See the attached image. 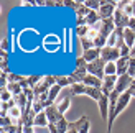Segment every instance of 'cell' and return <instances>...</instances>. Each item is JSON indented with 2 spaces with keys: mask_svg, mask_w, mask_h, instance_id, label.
<instances>
[{
  "mask_svg": "<svg viewBox=\"0 0 135 133\" xmlns=\"http://www.w3.org/2000/svg\"><path fill=\"white\" fill-rule=\"evenodd\" d=\"M43 79H45V77H41L40 74H33V76H28V77H26V81H28V84H30V89H35L36 85L43 81Z\"/></svg>",
  "mask_w": 135,
  "mask_h": 133,
  "instance_id": "obj_16",
  "label": "cell"
},
{
  "mask_svg": "<svg viewBox=\"0 0 135 133\" xmlns=\"http://www.w3.org/2000/svg\"><path fill=\"white\" fill-rule=\"evenodd\" d=\"M56 127H58V133H68V130H69V122H68L66 118H61V120L56 123Z\"/></svg>",
  "mask_w": 135,
  "mask_h": 133,
  "instance_id": "obj_19",
  "label": "cell"
},
{
  "mask_svg": "<svg viewBox=\"0 0 135 133\" xmlns=\"http://www.w3.org/2000/svg\"><path fill=\"white\" fill-rule=\"evenodd\" d=\"M69 105H71V95H69V97H64V100L58 105V110H59V112H61V114L64 115V112H66L68 109H69Z\"/></svg>",
  "mask_w": 135,
  "mask_h": 133,
  "instance_id": "obj_23",
  "label": "cell"
},
{
  "mask_svg": "<svg viewBox=\"0 0 135 133\" xmlns=\"http://www.w3.org/2000/svg\"><path fill=\"white\" fill-rule=\"evenodd\" d=\"M7 85H8V74L0 72V87H2V89H7Z\"/></svg>",
  "mask_w": 135,
  "mask_h": 133,
  "instance_id": "obj_31",
  "label": "cell"
},
{
  "mask_svg": "<svg viewBox=\"0 0 135 133\" xmlns=\"http://www.w3.org/2000/svg\"><path fill=\"white\" fill-rule=\"evenodd\" d=\"M56 84L59 85V87H66V85H71V84H69V79H68V76H56Z\"/></svg>",
  "mask_w": 135,
  "mask_h": 133,
  "instance_id": "obj_27",
  "label": "cell"
},
{
  "mask_svg": "<svg viewBox=\"0 0 135 133\" xmlns=\"http://www.w3.org/2000/svg\"><path fill=\"white\" fill-rule=\"evenodd\" d=\"M61 89H63V87H59L58 84H56V85H53V87L50 89L48 95H50V104H51V105H53V102L56 100V97L59 95V92H61Z\"/></svg>",
  "mask_w": 135,
  "mask_h": 133,
  "instance_id": "obj_17",
  "label": "cell"
},
{
  "mask_svg": "<svg viewBox=\"0 0 135 133\" xmlns=\"http://www.w3.org/2000/svg\"><path fill=\"white\" fill-rule=\"evenodd\" d=\"M0 49H2V51H8V49H12V44H8V38H3V39H2Z\"/></svg>",
  "mask_w": 135,
  "mask_h": 133,
  "instance_id": "obj_34",
  "label": "cell"
},
{
  "mask_svg": "<svg viewBox=\"0 0 135 133\" xmlns=\"http://www.w3.org/2000/svg\"><path fill=\"white\" fill-rule=\"evenodd\" d=\"M7 89L12 92L13 97H17V95H20L23 92V89H22V85H20V84H8V85H7Z\"/></svg>",
  "mask_w": 135,
  "mask_h": 133,
  "instance_id": "obj_20",
  "label": "cell"
},
{
  "mask_svg": "<svg viewBox=\"0 0 135 133\" xmlns=\"http://www.w3.org/2000/svg\"><path fill=\"white\" fill-rule=\"evenodd\" d=\"M83 58L86 59L87 64H89V63H94L96 59L100 58V49H99V48H92V49H89V51H84Z\"/></svg>",
  "mask_w": 135,
  "mask_h": 133,
  "instance_id": "obj_10",
  "label": "cell"
},
{
  "mask_svg": "<svg viewBox=\"0 0 135 133\" xmlns=\"http://www.w3.org/2000/svg\"><path fill=\"white\" fill-rule=\"evenodd\" d=\"M0 99H2V102H10L13 95H12V92L8 89H2V94H0Z\"/></svg>",
  "mask_w": 135,
  "mask_h": 133,
  "instance_id": "obj_28",
  "label": "cell"
},
{
  "mask_svg": "<svg viewBox=\"0 0 135 133\" xmlns=\"http://www.w3.org/2000/svg\"><path fill=\"white\" fill-rule=\"evenodd\" d=\"M104 72H105V76H117V64L115 63H107Z\"/></svg>",
  "mask_w": 135,
  "mask_h": 133,
  "instance_id": "obj_18",
  "label": "cell"
},
{
  "mask_svg": "<svg viewBox=\"0 0 135 133\" xmlns=\"http://www.w3.org/2000/svg\"><path fill=\"white\" fill-rule=\"evenodd\" d=\"M8 117L12 118V120H13V118H15V120L18 122L20 120V118H22V109H18V107H13L10 112H8Z\"/></svg>",
  "mask_w": 135,
  "mask_h": 133,
  "instance_id": "obj_25",
  "label": "cell"
},
{
  "mask_svg": "<svg viewBox=\"0 0 135 133\" xmlns=\"http://www.w3.org/2000/svg\"><path fill=\"white\" fill-rule=\"evenodd\" d=\"M33 112H35L36 115L45 112V104L40 100V99H35V100H33Z\"/></svg>",
  "mask_w": 135,
  "mask_h": 133,
  "instance_id": "obj_21",
  "label": "cell"
},
{
  "mask_svg": "<svg viewBox=\"0 0 135 133\" xmlns=\"http://www.w3.org/2000/svg\"><path fill=\"white\" fill-rule=\"evenodd\" d=\"M84 25H87V23H86V18L76 17V28H78V26H84Z\"/></svg>",
  "mask_w": 135,
  "mask_h": 133,
  "instance_id": "obj_36",
  "label": "cell"
},
{
  "mask_svg": "<svg viewBox=\"0 0 135 133\" xmlns=\"http://www.w3.org/2000/svg\"><path fill=\"white\" fill-rule=\"evenodd\" d=\"M117 10V2H107V0H102L100 2V8H99V17L102 18H114V13Z\"/></svg>",
  "mask_w": 135,
  "mask_h": 133,
  "instance_id": "obj_2",
  "label": "cell"
},
{
  "mask_svg": "<svg viewBox=\"0 0 135 133\" xmlns=\"http://www.w3.org/2000/svg\"><path fill=\"white\" fill-rule=\"evenodd\" d=\"M89 12H91V10L87 8L86 5H83V7H81V8H79V10H78L76 13H78V17H81V18H86L87 15H89Z\"/></svg>",
  "mask_w": 135,
  "mask_h": 133,
  "instance_id": "obj_32",
  "label": "cell"
},
{
  "mask_svg": "<svg viewBox=\"0 0 135 133\" xmlns=\"http://www.w3.org/2000/svg\"><path fill=\"white\" fill-rule=\"evenodd\" d=\"M100 22V17H99V12H94V10H91L89 12V15L86 17V23H87V26L89 28H92L94 25H97Z\"/></svg>",
  "mask_w": 135,
  "mask_h": 133,
  "instance_id": "obj_13",
  "label": "cell"
},
{
  "mask_svg": "<svg viewBox=\"0 0 135 133\" xmlns=\"http://www.w3.org/2000/svg\"><path fill=\"white\" fill-rule=\"evenodd\" d=\"M86 95H87V97H91L92 100L99 102V100H100V97L104 95V92H102V89H94V87H87V89H86Z\"/></svg>",
  "mask_w": 135,
  "mask_h": 133,
  "instance_id": "obj_11",
  "label": "cell"
},
{
  "mask_svg": "<svg viewBox=\"0 0 135 133\" xmlns=\"http://www.w3.org/2000/svg\"><path fill=\"white\" fill-rule=\"evenodd\" d=\"M130 18L132 17H127L124 10H115V13H114V23H115V28H129V23H130Z\"/></svg>",
  "mask_w": 135,
  "mask_h": 133,
  "instance_id": "obj_4",
  "label": "cell"
},
{
  "mask_svg": "<svg viewBox=\"0 0 135 133\" xmlns=\"http://www.w3.org/2000/svg\"><path fill=\"white\" fill-rule=\"evenodd\" d=\"M100 58H102L105 63H117L119 58H120V49L105 46V48L100 49Z\"/></svg>",
  "mask_w": 135,
  "mask_h": 133,
  "instance_id": "obj_3",
  "label": "cell"
},
{
  "mask_svg": "<svg viewBox=\"0 0 135 133\" xmlns=\"http://www.w3.org/2000/svg\"><path fill=\"white\" fill-rule=\"evenodd\" d=\"M8 125H13V122H12V118H10V117H3V118H0V127H8Z\"/></svg>",
  "mask_w": 135,
  "mask_h": 133,
  "instance_id": "obj_35",
  "label": "cell"
},
{
  "mask_svg": "<svg viewBox=\"0 0 135 133\" xmlns=\"http://www.w3.org/2000/svg\"><path fill=\"white\" fill-rule=\"evenodd\" d=\"M117 81H119V76H105L102 79V92L105 95H110L114 90H115V85H117Z\"/></svg>",
  "mask_w": 135,
  "mask_h": 133,
  "instance_id": "obj_5",
  "label": "cell"
},
{
  "mask_svg": "<svg viewBox=\"0 0 135 133\" xmlns=\"http://www.w3.org/2000/svg\"><path fill=\"white\" fill-rule=\"evenodd\" d=\"M83 84H86L87 87H94V89H102V84H104V82H102V79H99V77L92 76V74H87Z\"/></svg>",
  "mask_w": 135,
  "mask_h": 133,
  "instance_id": "obj_8",
  "label": "cell"
},
{
  "mask_svg": "<svg viewBox=\"0 0 135 133\" xmlns=\"http://www.w3.org/2000/svg\"><path fill=\"white\" fill-rule=\"evenodd\" d=\"M124 13L127 17H135V10H133V2H129L124 7Z\"/></svg>",
  "mask_w": 135,
  "mask_h": 133,
  "instance_id": "obj_29",
  "label": "cell"
},
{
  "mask_svg": "<svg viewBox=\"0 0 135 133\" xmlns=\"http://www.w3.org/2000/svg\"><path fill=\"white\" fill-rule=\"evenodd\" d=\"M45 112H46V117H48L50 123H58L61 118H64V115L58 110V105H51V107L45 109Z\"/></svg>",
  "mask_w": 135,
  "mask_h": 133,
  "instance_id": "obj_7",
  "label": "cell"
},
{
  "mask_svg": "<svg viewBox=\"0 0 135 133\" xmlns=\"http://www.w3.org/2000/svg\"><path fill=\"white\" fill-rule=\"evenodd\" d=\"M89 26H87V25H84V26H78V28H76V33H78V36L79 38H86L87 36V33H89Z\"/></svg>",
  "mask_w": 135,
  "mask_h": 133,
  "instance_id": "obj_26",
  "label": "cell"
},
{
  "mask_svg": "<svg viewBox=\"0 0 135 133\" xmlns=\"http://www.w3.org/2000/svg\"><path fill=\"white\" fill-rule=\"evenodd\" d=\"M89 128H91V122H89V118H84V122L83 125L79 127V133H89Z\"/></svg>",
  "mask_w": 135,
  "mask_h": 133,
  "instance_id": "obj_30",
  "label": "cell"
},
{
  "mask_svg": "<svg viewBox=\"0 0 135 133\" xmlns=\"http://www.w3.org/2000/svg\"><path fill=\"white\" fill-rule=\"evenodd\" d=\"M48 130H50V133H58V127H56V123H50V125H48Z\"/></svg>",
  "mask_w": 135,
  "mask_h": 133,
  "instance_id": "obj_37",
  "label": "cell"
},
{
  "mask_svg": "<svg viewBox=\"0 0 135 133\" xmlns=\"http://www.w3.org/2000/svg\"><path fill=\"white\" fill-rule=\"evenodd\" d=\"M129 28H130L132 31H135V17H132V18H130V23H129Z\"/></svg>",
  "mask_w": 135,
  "mask_h": 133,
  "instance_id": "obj_38",
  "label": "cell"
},
{
  "mask_svg": "<svg viewBox=\"0 0 135 133\" xmlns=\"http://www.w3.org/2000/svg\"><path fill=\"white\" fill-rule=\"evenodd\" d=\"M124 39H125V44L129 48H133L135 46V31H132L130 28H125L124 30Z\"/></svg>",
  "mask_w": 135,
  "mask_h": 133,
  "instance_id": "obj_12",
  "label": "cell"
},
{
  "mask_svg": "<svg viewBox=\"0 0 135 133\" xmlns=\"http://www.w3.org/2000/svg\"><path fill=\"white\" fill-rule=\"evenodd\" d=\"M132 82H133V77L132 76H129V74L120 76L119 81H117V85H115V90L119 92V94H124V92H127V90L130 89Z\"/></svg>",
  "mask_w": 135,
  "mask_h": 133,
  "instance_id": "obj_6",
  "label": "cell"
},
{
  "mask_svg": "<svg viewBox=\"0 0 135 133\" xmlns=\"http://www.w3.org/2000/svg\"><path fill=\"white\" fill-rule=\"evenodd\" d=\"M81 46H83V49L84 51H89V49H92L94 48V41L92 39H89V38H81Z\"/></svg>",
  "mask_w": 135,
  "mask_h": 133,
  "instance_id": "obj_24",
  "label": "cell"
},
{
  "mask_svg": "<svg viewBox=\"0 0 135 133\" xmlns=\"http://www.w3.org/2000/svg\"><path fill=\"white\" fill-rule=\"evenodd\" d=\"M86 89H87V85L83 82L74 84V85H71V95H81V94L86 95Z\"/></svg>",
  "mask_w": 135,
  "mask_h": 133,
  "instance_id": "obj_15",
  "label": "cell"
},
{
  "mask_svg": "<svg viewBox=\"0 0 135 133\" xmlns=\"http://www.w3.org/2000/svg\"><path fill=\"white\" fill-rule=\"evenodd\" d=\"M84 5L89 10H94V12H99V8H100V2H99V0H86Z\"/></svg>",
  "mask_w": 135,
  "mask_h": 133,
  "instance_id": "obj_22",
  "label": "cell"
},
{
  "mask_svg": "<svg viewBox=\"0 0 135 133\" xmlns=\"http://www.w3.org/2000/svg\"><path fill=\"white\" fill-rule=\"evenodd\" d=\"M48 125H50V120H48V117H46V112H41V114L36 115L35 127H48Z\"/></svg>",
  "mask_w": 135,
  "mask_h": 133,
  "instance_id": "obj_14",
  "label": "cell"
},
{
  "mask_svg": "<svg viewBox=\"0 0 135 133\" xmlns=\"http://www.w3.org/2000/svg\"><path fill=\"white\" fill-rule=\"evenodd\" d=\"M105 61L102 58H99V59H96L94 63H89L87 64V72L89 74H92V76H96V77H99V79H104L105 77V72H104V69H105Z\"/></svg>",
  "mask_w": 135,
  "mask_h": 133,
  "instance_id": "obj_1",
  "label": "cell"
},
{
  "mask_svg": "<svg viewBox=\"0 0 135 133\" xmlns=\"http://www.w3.org/2000/svg\"><path fill=\"white\" fill-rule=\"evenodd\" d=\"M130 58H135V46H133L132 51H130Z\"/></svg>",
  "mask_w": 135,
  "mask_h": 133,
  "instance_id": "obj_40",
  "label": "cell"
},
{
  "mask_svg": "<svg viewBox=\"0 0 135 133\" xmlns=\"http://www.w3.org/2000/svg\"><path fill=\"white\" fill-rule=\"evenodd\" d=\"M129 63H130V58H119V61L115 63L117 64V76H124L129 72Z\"/></svg>",
  "mask_w": 135,
  "mask_h": 133,
  "instance_id": "obj_9",
  "label": "cell"
},
{
  "mask_svg": "<svg viewBox=\"0 0 135 133\" xmlns=\"http://www.w3.org/2000/svg\"><path fill=\"white\" fill-rule=\"evenodd\" d=\"M129 76H132L135 79V58H130V63H129Z\"/></svg>",
  "mask_w": 135,
  "mask_h": 133,
  "instance_id": "obj_33",
  "label": "cell"
},
{
  "mask_svg": "<svg viewBox=\"0 0 135 133\" xmlns=\"http://www.w3.org/2000/svg\"><path fill=\"white\" fill-rule=\"evenodd\" d=\"M129 90H130V94H132V97H135V87H132V85H130V89H129Z\"/></svg>",
  "mask_w": 135,
  "mask_h": 133,
  "instance_id": "obj_39",
  "label": "cell"
}]
</instances>
